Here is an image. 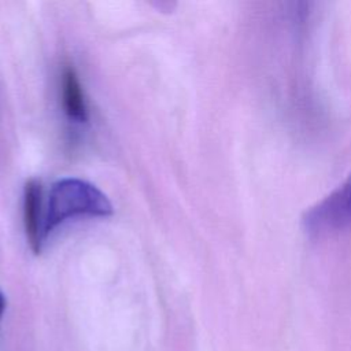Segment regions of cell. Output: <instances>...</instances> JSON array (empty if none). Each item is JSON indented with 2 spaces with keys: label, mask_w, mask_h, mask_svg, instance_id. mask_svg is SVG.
Returning <instances> with one entry per match:
<instances>
[{
  "label": "cell",
  "mask_w": 351,
  "mask_h": 351,
  "mask_svg": "<svg viewBox=\"0 0 351 351\" xmlns=\"http://www.w3.org/2000/svg\"><path fill=\"white\" fill-rule=\"evenodd\" d=\"M111 214L112 204L97 186L81 178H62L51 188L43 236H48L58 225L75 215L107 217Z\"/></svg>",
  "instance_id": "1"
},
{
  "label": "cell",
  "mask_w": 351,
  "mask_h": 351,
  "mask_svg": "<svg viewBox=\"0 0 351 351\" xmlns=\"http://www.w3.org/2000/svg\"><path fill=\"white\" fill-rule=\"evenodd\" d=\"M302 223L307 233L315 236L351 228V173L336 189L304 211Z\"/></svg>",
  "instance_id": "2"
},
{
  "label": "cell",
  "mask_w": 351,
  "mask_h": 351,
  "mask_svg": "<svg viewBox=\"0 0 351 351\" xmlns=\"http://www.w3.org/2000/svg\"><path fill=\"white\" fill-rule=\"evenodd\" d=\"M40 207H41V182L30 178L25 184L23 191V219L26 239L34 254L41 251L43 233L40 230Z\"/></svg>",
  "instance_id": "3"
},
{
  "label": "cell",
  "mask_w": 351,
  "mask_h": 351,
  "mask_svg": "<svg viewBox=\"0 0 351 351\" xmlns=\"http://www.w3.org/2000/svg\"><path fill=\"white\" fill-rule=\"evenodd\" d=\"M62 100L64 112L70 119L77 122H85L86 115V106L84 100L82 88L78 80V75L71 64H66L63 69L62 77Z\"/></svg>",
  "instance_id": "4"
},
{
  "label": "cell",
  "mask_w": 351,
  "mask_h": 351,
  "mask_svg": "<svg viewBox=\"0 0 351 351\" xmlns=\"http://www.w3.org/2000/svg\"><path fill=\"white\" fill-rule=\"evenodd\" d=\"M4 308H5V298H4L3 292L0 291V318H1L3 313H4Z\"/></svg>",
  "instance_id": "5"
}]
</instances>
